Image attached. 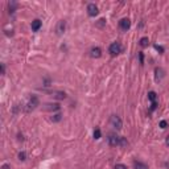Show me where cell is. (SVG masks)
I'll use <instances>...</instances> for the list:
<instances>
[{
    "mask_svg": "<svg viewBox=\"0 0 169 169\" xmlns=\"http://www.w3.org/2000/svg\"><path fill=\"white\" fill-rule=\"evenodd\" d=\"M123 50V46L119 42H112L111 45L108 46V52L111 56H118V54H120Z\"/></svg>",
    "mask_w": 169,
    "mask_h": 169,
    "instance_id": "1",
    "label": "cell"
},
{
    "mask_svg": "<svg viewBox=\"0 0 169 169\" xmlns=\"http://www.w3.org/2000/svg\"><path fill=\"white\" fill-rule=\"evenodd\" d=\"M38 106V98L36 97V95H32L30 97V99H29V102L27 103V112H30V111H33V110L36 108V107Z\"/></svg>",
    "mask_w": 169,
    "mask_h": 169,
    "instance_id": "2",
    "label": "cell"
},
{
    "mask_svg": "<svg viewBox=\"0 0 169 169\" xmlns=\"http://www.w3.org/2000/svg\"><path fill=\"white\" fill-rule=\"evenodd\" d=\"M110 123H111V125L115 130H122L123 123H122V119L119 118L118 115H112L111 118H110Z\"/></svg>",
    "mask_w": 169,
    "mask_h": 169,
    "instance_id": "3",
    "label": "cell"
},
{
    "mask_svg": "<svg viewBox=\"0 0 169 169\" xmlns=\"http://www.w3.org/2000/svg\"><path fill=\"white\" fill-rule=\"evenodd\" d=\"M120 137L122 136H118V135H110L108 137H107V141H108V144L111 147H120Z\"/></svg>",
    "mask_w": 169,
    "mask_h": 169,
    "instance_id": "4",
    "label": "cell"
},
{
    "mask_svg": "<svg viewBox=\"0 0 169 169\" xmlns=\"http://www.w3.org/2000/svg\"><path fill=\"white\" fill-rule=\"evenodd\" d=\"M98 13H99V10H98V7L94 4V3H90V4L87 5V15H89L90 17H95Z\"/></svg>",
    "mask_w": 169,
    "mask_h": 169,
    "instance_id": "5",
    "label": "cell"
},
{
    "mask_svg": "<svg viewBox=\"0 0 169 169\" xmlns=\"http://www.w3.org/2000/svg\"><path fill=\"white\" fill-rule=\"evenodd\" d=\"M119 27H120L122 30H128L131 28V20L130 19H122L120 21H119Z\"/></svg>",
    "mask_w": 169,
    "mask_h": 169,
    "instance_id": "6",
    "label": "cell"
},
{
    "mask_svg": "<svg viewBox=\"0 0 169 169\" xmlns=\"http://www.w3.org/2000/svg\"><path fill=\"white\" fill-rule=\"evenodd\" d=\"M61 108V106L58 103H45L44 104V110L46 111H58Z\"/></svg>",
    "mask_w": 169,
    "mask_h": 169,
    "instance_id": "7",
    "label": "cell"
},
{
    "mask_svg": "<svg viewBox=\"0 0 169 169\" xmlns=\"http://www.w3.org/2000/svg\"><path fill=\"white\" fill-rule=\"evenodd\" d=\"M102 56V50H100V48L95 46V48H91L90 49V57L93 58H99Z\"/></svg>",
    "mask_w": 169,
    "mask_h": 169,
    "instance_id": "8",
    "label": "cell"
},
{
    "mask_svg": "<svg viewBox=\"0 0 169 169\" xmlns=\"http://www.w3.org/2000/svg\"><path fill=\"white\" fill-rule=\"evenodd\" d=\"M32 30L33 32H38L40 29H41V27H42V21L41 20H38V19H36V20H33L32 21Z\"/></svg>",
    "mask_w": 169,
    "mask_h": 169,
    "instance_id": "9",
    "label": "cell"
},
{
    "mask_svg": "<svg viewBox=\"0 0 169 169\" xmlns=\"http://www.w3.org/2000/svg\"><path fill=\"white\" fill-rule=\"evenodd\" d=\"M66 29V21L65 20H61L57 25V35H62Z\"/></svg>",
    "mask_w": 169,
    "mask_h": 169,
    "instance_id": "10",
    "label": "cell"
},
{
    "mask_svg": "<svg viewBox=\"0 0 169 169\" xmlns=\"http://www.w3.org/2000/svg\"><path fill=\"white\" fill-rule=\"evenodd\" d=\"M134 168L135 169H149L148 165L144 164V162H140V161H135L134 162Z\"/></svg>",
    "mask_w": 169,
    "mask_h": 169,
    "instance_id": "11",
    "label": "cell"
},
{
    "mask_svg": "<svg viewBox=\"0 0 169 169\" xmlns=\"http://www.w3.org/2000/svg\"><path fill=\"white\" fill-rule=\"evenodd\" d=\"M53 97L57 98V99H65L66 98V94L63 91H54L53 93Z\"/></svg>",
    "mask_w": 169,
    "mask_h": 169,
    "instance_id": "12",
    "label": "cell"
},
{
    "mask_svg": "<svg viewBox=\"0 0 169 169\" xmlns=\"http://www.w3.org/2000/svg\"><path fill=\"white\" fill-rule=\"evenodd\" d=\"M148 99L151 100V103H155L156 99H157V94H156L155 91H149L148 93Z\"/></svg>",
    "mask_w": 169,
    "mask_h": 169,
    "instance_id": "13",
    "label": "cell"
},
{
    "mask_svg": "<svg viewBox=\"0 0 169 169\" xmlns=\"http://www.w3.org/2000/svg\"><path fill=\"white\" fill-rule=\"evenodd\" d=\"M140 46L141 48H147L149 45V38L148 37H143V38H140Z\"/></svg>",
    "mask_w": 169,
    "mask_h": 169,
    "instance_id": "14",
    "label": "cell"
},
{
    "mask_svg": "<svg viewBox=\"0 0 169 169\" xmlns=\"http://www.w3.org/2000/svg\"><path fill=\"white\" fill-rule=\"evenodd\" d=\"M162 73H164V70L161 69V67H157V69H156V81H160V79L162 78Z\"/></svg>",
    "mask_w": 169,
    "mask_h": 169,
    "instance_id": "15",
    "label": "cell"
},
{
    "mask_svg": "<svg viewBox=\"0 0 169 169\" xmlns=\"http://www.w3.org/2000/svg\"><path fill=\"white\" fill-rule=\"evenodd\" d=\"M62 119V115L61 114H56V115L52 116V122H60Z\"/></svg>",
    "mask_w": 169,
    "mask_h": 169,
    "instance_id": "16",
    "label": "cell"
},
{
    "mask_svg": "<svg viewBox=\"0 0 169 169\" xmlns=\"http://www.w3.org/2000/svg\"><path fill=\"white\" fill-rule=\"evenodd\" d=\"M120 147H123V148H125V147H128V141L125 137H120Z\"/></svg>",
    "mask_w": 169,
    "mask_h": 169,
    "instance_id": "17",
    "label": "cell"
},
{
    "mask_svg": "<svg viewBox=\"0 0 169 169\" xmlns=\"http://www.w3.org/2000/svg\"><path fill=\"white\" fill-rule=\"evenodd\" d=\"M100 135H102V134H100V130H99V128H95V131H94V139H100Z\"/></svg>",
    "mask_w": 169,
    "mask_h": 169,
    "instance_id": "18",
    "label": "cell"
},
{
    "mask_svg": "<svg viewBox=\"0 0 169 169\" xmlns=\"http://www.w3.org/2000/svg\"><path fill=\"white\" fill-rule=\"evenodd\" d=\"M19 160L20 161H25L27 160V153L25 152H20L19 153Z\"/></svg>",
    "mask_w": 169,
    "mask_h": 169,
    "instance_id": "19",
    "label": "cell"
},
{
    "mask_svg": "<svg viewBox=\"0 0 169 169\" xmlns=\"http://www.w3.org/2000/svg\"><path fill=\"white\" fill-rule=\"evenodd\" d=\"M160 128H162V130H165V128H167L168 127V122L167 120H161V122H160Z\"/></svg>",
    "mask_w": 169,
    "mask_h": 169,
    "instance_id": "20",
    "label": "cell"
},
{
    "mask_svg": "<svg viewBox=\"0 0 169 169\" xmlns=\"http://www.w3.org/2000/svg\"><path fill=\"white\" fill-rule=\"evenodd\" d=\"M115 169H127V167H125L124 164H116L115 165Z\"/></svg>",
    "mask_w": 169,
    "mask_h": 169,
    "instance_id": "21",
    "label": "cell"
},
{
    "mask_svg": "<svg viewBox=\"0 0 169 169\" xmlns=\"http://www.w3.org/2000/svg\"><path fill=\"white\" fill-rule=\"evenodd\" d=\"M155 49H156V50H159L160 53H164V48L160 46V45H155Z\"/></svg>",
    "mask_w": 169,
    "mask_h": 169,
    "instance_id": "22",
    "label": "cell"
},
{
    "mask_svg": "<svg viewBox=\"0 0 169 169\" xmlns=\"http://www.w3.org/2000/svg\"><path fill=\"white\" fill-rule=\"evenodd\" d=\"M156 108H157V102H155V103L151 104V111H155Z\"/></svg>",
    "mask_w": 169,
    "mask_h": 169,
    "instance_id": "23",
    "label": "cell"
},
{
    "mask_svg": "<svg viewBox=\"0 0 169 169\" xmlns=\"http://www.w3.org/2000/svg\"><path fill=\"white\" fill-rule=\"evenodd\" d=\"M139 60H140V63L143 65L144 63V54L143 53H139Z\"/></svg>",
    "mask_w": 169,
    "mask_h": 169,
    "instance_id": "24",
    "label": "cell"
},
{
    "mask_svg": "<svg viewBox=\"0 0 169 169\" xmlns=\"http://www.w3.org/2000/svg\"><path fill=\"white\" fill-rule=\"evenodd\" d=\"M4 72H5V66L4 63H1V74H4Z\"/></svg>",
    "mask_w": 169,
    "mask_h": 169,
    "instance_id": "25",
    "label": "cell"
},
{
    "mask_svg": "<svg viewBox=\"0 0 169 169\" xmlns=\"http://www.w3.org/2000/svg\"><path fill=\"white\" fill-rule=\"evenodd\" d=\"M3 169H10V165H8V164H4V165H3Z\"/></svg>",
    "mask_w": 169,
    "mask_h": 169,
    "instance_id": "26",
    "label": "cell"
},
{
    "mask_svg": "<svg viewBox=\"0 0 169 169\" xmlns=\"http://www.w3.org/2000/svg\"><path fill=\"white\" fill-rule=\"evenodd\" d=\"M165 144L169 147V136H167V139H165Z\"/></svg>",
    "mask_w": 169,
    "mask_h": 169,
    "instance_id": "27",
    "label": "cell"
}]
</instances>
